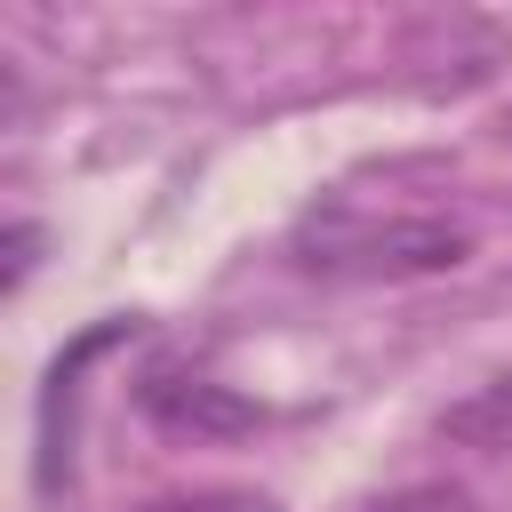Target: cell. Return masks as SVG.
Listing matches in <instances>:
<instances>
[{
    "label": "cell",
    "instance_id": "obj_6",
    "mask_svg": "<svg viewBox=\"0 0 512 512\" xmlns=\"http://www.w3.org/2000/svg\"><path fill=\"white\" fill-rule=\"evenodd\" d=\"M0 256H8V264H0V288L16 296V288L32 280V264H40V224H8V240H0Z\"/></svg>",
    "mask_w": 512,
    "mask_h": 512
},
{
    "label": "cell",
    "instance_id": "obj_4",
    "mask_svg": "<svg viewBox=\"0 0 512 512\" xmlns=\"http://www.w3.org/2000/svg\"><path fill=\"white\" fill-rule=\"evenodd\" d=\"M360 512H480V496H472V488H456V480H416V488L368 496Z\"/></svg>",
    "mask_w": 512,
    "mask_h": 512
},
{
    "label": "cell",
    "instance_id": "obj_2",
    "mask_svg": "<svg viewBox=\"0 0 512 512\" xmlns=\"http://www.w3.org/2000/svg\"><path fill=\"white\" fill-rule=\"evenodd\" d=\"M136 408H144L160 432H184V440H240V432L264 424L256 400H240L232 384H216V376H200V368H144Z\"/></svg>",
    "mask_w": 512,
    "mask_h": 512
},
{
    "label": "cell",
    "instance_id": "obj_3",
    "mask_svg": "<svg viewBox=\"0 0 512 512\" xmlns=\"http://www.w3.org/2000/svg\"><path fill=\"white\" fill-rule=\"evenodd\" d=\"M440 440H456V448H512V376L448 400L440 408Z\"/></svg>",
    "mask_w": 512,
    "mask_h": 512
},
{
    "label": "cell",
    "instance_id": "obj_1",
    "mask_svg": "<svg viewBox=\"0 0 512 512\" xmlns=\"http://www.w3.org/2000/svg\"><path fill=\"white\" fill-rule=\"evenodd\" d=\"M296 264L328 272V280H432V272L472 264V232L448 224V216H392V224L320 216L296 240Z\"/></svg>",
    "mask_w": 512,
    "mask_h": 512
},
{
    "label": "cell",
    "instance_id": "obj_5",
    "mask_svg": "<svg viewBox=\"0 0 512 512\" xmlns=\"http://www.w3.org/2000/svg\"><path fill=\"white\" fill-rule=\"evenodd\" d=\"M136 512H280V504L256 488H176V496H152Z\"/></svg>",
    "mask_w": 512,
    "mask_h": 512
}]
</instances>
